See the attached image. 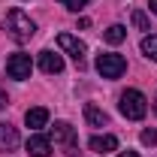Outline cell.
I'll return each instance as SVG.
<instances>
[{
	"label": "cell",
	"instance_id": "cell-1",
	"mask_svg": "<svg viewBox=\"0 0 157 157\" xmlns=\"http://www.w3.org/2000/svg\"><path fill=\"white\" fill-rule=\"evenodd\" d=\"M3 30H6V36L15 39V42H30L33 33H36V24H33V18L24 9H9L6 18H3Z\"/></svg>",
	"mask_w": 157,
	"mask_h": 157
},
{
	"label": "cell",
	"instance_id": "cell-7",
	"mask_svg": "<svg viewBox=\"0 0 157 157\" xmlns=\"http://www.w3.org/2000/svg\"><path fill=\"white\" fill-rule=\"evenodd\" d=\"M39 60V70L45 73V76H58V73H63V58H60L58 52H52V48H42L36 55Z\"/></svg>",
	"mask_w": 157,
	"mask_h": 157
},
{
	"label": "cell",
	"instance_id": "cell-3",
	"mask_svg": "<svg viewBox=\"0 0 157 157\" xmlns=\"http://www.w3.org/2000/svg\"><path fill=\"white\" fill-rule=\"evenodd\" d=\"M127 70V60L115 55V52H106V55H97V73L103 78H121Z\"/></svg>",
	"mask_w": 157,
	"mask_h": 157
},
{
	"label": "cell",
	"instance_id": "cell-10",
	"mask_svg": "<svg viewBox=\"0 0 157 157\" xmlns=\"http://www.w3.org/2000/svg\"><path fill=\"white\" fill-rule=\"evenodd\" d=\"M24 124H27L30 130H42V127L48 124V109H42V106L27 109V112H24Z\"/></svg>",
	"mask_w": 157,
	"mask_h": 157
},
{
	"label": "cell",
	"instance_id": "cell-2",
	"mask_svg": "<svg viewBox=\"0 0 157 157\" xmlns=\"http://www.w3.org/2000/svg\"><path fill=\"white\" fill-rule=\"evenodd\" d=\"M118 109H121V115L130 118V121H142L145 112H148V100H145L142 91H133V88H130V91H124V94H121Z\"/></svg>",
	"mask_w": 157,
	"mask_h": 157
},
{
	"label": "cell",
	"instance_id": "cell-11",
	"mask_svg": "<svg viewBox=\"0 0 157 157\" xmlns=\"http://www.w3.org/2000/svg\"><path fill=\"white\" fill-rule=\"evenodd\" d=\"M85 121L91 127H109V115L100 106H94V103H85Z\"/></svg>",
	"mask_w": 157,
	"mask_h": 157
},
{
	"label": "cell",
	"instance_id": "cell-17",
	"mask_svg": "<svg viewBox=\"0 0 157 157\" xmlns=\"http://www.w3.org/2000/svg\"><path fill=\"white\" fill-rule=\"evenodd\" d=\"M142 145H157V130H142Z\"/></svg>",
	"mask_w": 157,
	"mask_h": 157
},
{
	"label": "cell",
	"instance_id": "cell-20",
	"mask_svg": "<svg viewBox=\"0 0 157 157\" xmlns=\"http://www.w3.org/2000/svg\"><path fill=\"white\" fill-rule=\"evenodd\" d=\"M148 6H151V12H157V0H148Z\"/></svg>",
	"mask_w": 157,
	"mask_h": 157
},
{
	"label": "cell",
	"instance_id": "cell-6",
	"mask_svg": "<svg viewBox=\"0 0 157 157\" xmlns=\"http://www.w3.org/2000/svg\"><path fill=\"white\" fill-rule=\"evenodd\" d=\"M30 70H33V63H30V55H12V58L6 60V76L15 78V82H24V78H30Z\"/></svg>",
	"mask_w": 157,
	"mask_h": 157
},
{
	"label": "cell",
	"instance_id": "cell-19",
	"mask_svg": "<svg viewBox=\"0 0 157 157\" xmlns=\"http://www.w3.org/2000/svg\"><path fill=\"white\" fill-rule=\"evenodd\" d=\"M118 157H139L136 151H124V154H118Z\"/></svg>",
	"mask_w": 157,
	"mask_h": 157
},
{
	"label": "cell",
	"instance_id": "cell-18",
	"mask_svg": "<svg viewBox=\"0 0 157 157\" xmlns=\"http://www.w3.org/2000/svg\"><path fill=\"white\" fill-rule=\"evenodd\" d=\"M6 106H9V97H6V94H3V91H0V112H3V109H6Z\"/></svg>",
	"mask_w": 157,
	"mask_h": 157
},
{
	"label": "cell",
	"instance_id": "cell-13",
	"mask_svg": "<svg viewBox=\"0 0 157 157\" xmlns=\"http://www.w3.org/2000/svg\"><path fill=\"white\" fill-rule=\"evenodd\" d=\"M106 42H112V45H118V42H124V36H127V27L124 24H112V27H106Z\"/></svg>",
	"mask_w": 157,
	"mask_h": 157
},
{
	"label": "cell",
	"instance_id": "cell-4",
	"mask_svg": "<svg viewBox=\"0 0 157 157\" xmlns=\"http://www.w3.org/2000/svg\"><path fill=\"white\" fill-rule=\"evenodd\" d=\"M52 139H55V145H60L67 154H73L78 148V136L76 130L67 124V121H55V127H52Z\"/></svg>",
	"mask_w": 157,
	"mask_h": 157
},
{
	"label": "cell",
	"instance_id": "cell-16",
	"mask_svg": "<svg viewBox=\"0 0 157 157\" xmlns=\"http://www.w3.org/2000/svg\"><path fill=\"white\" fill-rule=\"evenodd\" d=\"M60 3H63L67 9H73V12H78V9H82V6H88L91 0H60Z\"/></svg>",
	"mask_w": 157,
	"mask_h": 157
},
{
	"label": "cell",
	"instance_id": "cell-12",
	"mask_svg": "<svg viewBox=\"0 0 157 157\" xmlns=\"http://www.w3.org/2000/svg\"><path fill=\"white\" fill-rule=\"evenodd\" d=\"M88 145H91V151H97V154H109V151L118 148V139L112 136V133H103V136H94Z\"/></svg>",
	"mask_w": 157,
	"mask_h": 157
},
{
	"label": "cell",
	"instance_id": "cell-9",
	"mask_svg": "<svg viewBox=\"0 0 157 157\" xmlns=\"http://www.w3.org/2000/svg\"><path fill=\"white\" fill-rule=\"evenodd\" d=\"M18 130L12 124H0V151H15L18 148Z\"/></svg>",
	"mask_w": 157,
	"mask_h": 157
},
{
	"label": "cell",
	"instance_id": "cell-21",
	"mask_svg": "<svg viewBox=\"0 0 157 157\" xmlns=\"http://www.w3.org/2000/svg\"><path fill=\"white\" fill-rule=\"evenodd\" d=\"M154 112H157V97H154Z\"/></svg>",
	"mask_w": 157,
	"mask_h": 157
},
{
	"label": "cell",
	"instance_id": "cell-15",
	"mask_svg": "<svg viewBox=\"0 0 157 157\" xmlns=\"http://www.w3.org/2000/svg\"><path fill=\"white\" fill-rule=\"evenodd\" d=\"M130 21H133V27H136V30H151V21H148V15H145L142 9H136V12L130 15Z\"/></svg>",
	"mask_w": 157,
	"mask_h": 157
},
{
	"label": "cell",
	"instance_id": "cell-8",
	"mask_svg": "<svg viewBox=\"0 0 157 157\" xmlns=\"http://www.w3.org/2000/svg\"><path fill=\"white\" fill-rule=\"evenodd\" d=\"M27 154L30 157H48L52 154V139L42 136V133H33L27 139Z\"/></svg>",
	"mask_w": 157,
	"mask_h": 157
},
{
	"label": "cell",
	"instance_id": "cell-5",
	"mask_svg": "<svg viewBox=\"0 0 157 157\" xmlns=\"http://www.w3.org/2000/svg\"><path fill=\"white\" fill-rule=\"evenodd\" d=\"M58 45L63 55H70V58L76 60L78 67L85 63V55H88V48H85V42L78 36H73V33H58Z\"/></svg>",
	"mask_w": 157,
	"mask_h": 157
},
{
	"label": "cell",
	"instance_id": "cell-14",
	"mask_svg": "<svg viewBox=\"0 0 157 157\" xmlns=\"http://www.w3.org/2000/svg\"><path fill=\"white\" fill-rule=\"evenodd\" d=\"M142 55L151 58V60H157V36H154V33L142 36Z\"/></svg>",
	"mask_w": 157,
	"mask_h": 157
}]
</instances>
